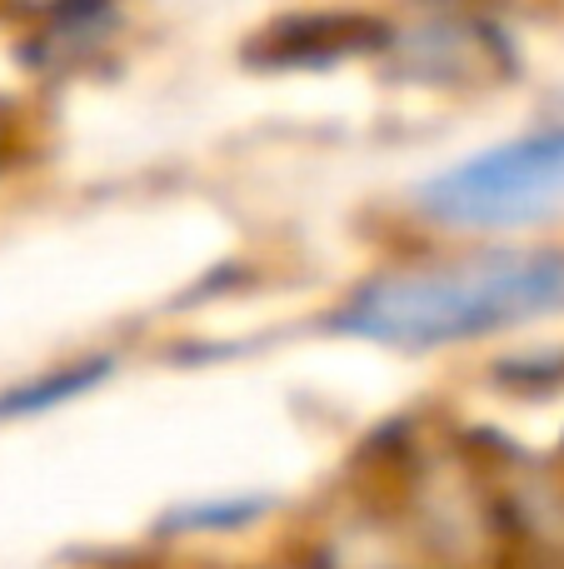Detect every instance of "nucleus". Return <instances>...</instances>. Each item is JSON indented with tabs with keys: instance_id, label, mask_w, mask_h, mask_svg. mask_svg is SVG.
Segmentation results:
<instances>
[{
	"instance_id": "obj_1",
	"label": "nucleus",
	"mask_w": 564,
	"mask_h": 569,
	"mask_svg": "<svg viewBox=\"0 0 564 569\" xmlns=\"http://www.w3.org/2000/svg\"><path fill=\"white\" fill-rule=\"evenodd\" d=\"M564 310V250H495L450 266L390 270L340 305L345 335L435 350Z\"/></svg>"
},
{
	"instance_id": "obj_2",
	"label": "nucleus",
	"mask_w": 564,
	"mask_h": 569,
	"mask_svg": "<svg viewBox=\"0 0 564 569\" xmlns=\"http://www.w3.org/2000/svg\"><path fill=\"white\" fill-rule=\"evenodd\" d=\"M415 206L455 230H515L564 216V126L440 170L415 190Z\"/></svg>"
}]
</instances>
